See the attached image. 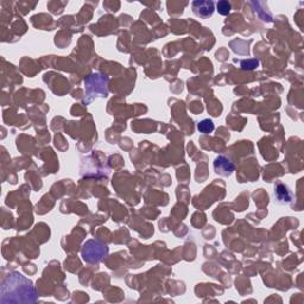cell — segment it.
Returning <instances> with one entry per match:
<instances>
[{
  "instance_id": "6da1fadb",
  "label": "cell",
  "mask_w": 304,
  "mask_h": 304,
  "mask_svg": "<svg viewBox=\"0 0 304 304\" xmlns=\"http://www.w3.org/2000/svg\"><path fill=\"white\" fill-rule=\"evenodd\" d=\"M6 295H20L24 301L32 302L35 300L36 291L34 289V285L29 279L21 276L20 273H12L9 276L2 285V296Z\"/></svg>"
},
{
  "instance_id": "7a4b0ae2",
  "label": "cell",
  "mask_w": 304,
  "mask_h": 304,
  "mask_svg": "<svg viewBox=\"0 0 304 304\" xmlns=\"http://www.w3.org/2000/svg\"><path fill=\"white\" fill-rule=\"evenodd\" d=\"M108 254V247L99 240H88L83 245L82 258L87 263H99Z\"/></svg>"
},
{
  "instance_id": "3957f363",
  "label": "cell",
  "mask_w": 304,
  "mask_h": 304,
  "mask_svg": "<svg viewBox=\"0 0 304 304\" xmlns=\"http://www.w3.org/2000/svg\"><path fill=\"white\" fill-rule=\"evenodd\" d=\"M192 11L197 17L207 19L211 17L214 13V2L213 1H203V0H197L192 2Z\"/></svg>"
},
{
  "instance_id": "277c9868",
  "label": "cell",
  "mask_w": 304,
  "mask_h": 304,
  "mask_svg": "<svg viewBox=\"0 0 304 304\" xmlns=\"http://www.w3.org/2000/svg\"><path fill=\"white\" fill-rule=\"evenodd\" d=\"M214 169H215L216 173L221 176H230L234 171L235 167L230 159H228L225 156H219L214 162Z\"/></svg>"
},
{
  "instance_id": "5b68a950",
  "label": "cell",
  "mask_w": 304,
  "mask_h": 304,
  "mask_svg": "<svg viewBox=\"0 0 304 304\" xmlns=\"http://www.w3.org/2000/svg\"><path fill=\"white\" fill-rule=\"evenodd\" d=\"M275 196L278 200V202L281 203H289L292 201V192L283 183L277 184L275 189Z\"/></svg>"
},
{
  "instance_id": "8992f818",
  "label": "cell",
  "mask_w": 304,
  "mask_h": 304,
  "mask_svg": "<svg viewBox=\"0 0 304 304\" xmlns=\"http://www.w3.org/2000/svg\"><path fill=\"white\" fill-rule=\"evenodd\" d=\"M214 129H215V126H214L213 120H210V119H205V120H202L201 123H199V125H197V130H199L201 133H203V134L211 133L214 131Z\"/></svg>"
},
{
  "instance_id": "52a82bcc",
  "label": "cell",
  "mask_w": 304,
  "mask_h": 304,
  "mask_svg": "<svg viewBox=\"0 0 304 304\" xmlns=\"http://www.w3.org/2000/svg\"><path fill=\"white\" fill-rule=\"evenodd\" d=\"M216 7H218V11H219L220 15H222V16L229 15L230 10H232V5H230L228 1H226V0L219 1L218 5H216Z\"/></svg>"
},
{
  "instance_id": "ba28073f",
  "label": "cell",
  "mask_w": 304,
  "mask_h": 304,
  "mask_svg": "<svg viewBox=\"0 0 304 304\" xmlns=\"http://www.w3.org/2000/svg\"><path fill=\"white\" fill-rule=\"evenodd\" d=\"M241 67L243 69H254L258 67V61L257 59H252V61H244L241 62Z\"/></svg>"
}]
</instances>
